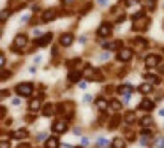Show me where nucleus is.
I'll return each instance as SVG.
<instances>
[{
	"instance_id": "nucleus-1",
	"label": "nucleus",
	"mask_w": 164,
	"mask_h": 148,
	"mask_svg": "<svg viewBox=\"0 0 164 148\" xmlns=\"http://www.w3.org/2000/svg\"><path fill=\"white\" fill-rule=\"evenodd\" d=\"M132 20H134V23H132V28H134L136 32H143V30H147L150 25V20L147 18V16H143V13H138L132 16Z\"/></svg>"
},
{
	"instance_id": "nucleus-2",
	"label": "nucleus",
	"mask_w": 164,
	"mask_h": 148,
	"mask_svg": "<svg viewBox=\"0 0 164 148\" xmlns=\"http://www.w3.org/2000/svg\"><path fill=\"white\" fill-rule=\"evenodd\" d=\"M14 92L20 97H30L32 92H34V85L32 83H20V85H16Z\"/></svg>"
},
{
	"instance_id": "nucleus-3",
	"label": "nucleus",
	"mask_w": 164,
	"mask_h": 148,
	"mask_svg": "<svg viewBox=\"0 0 164 148\" xmlns=\"http://www.w3.org/2000/svg\"><path fill=\"white\" fill-rule=\"evenodd\" d=\"M27 41H29V39H27L25 34H18L14 37V42H13V49H14V51H20L21 48L27 46Z\"/></svg>"
},
{
	"instance_id": "nucleus-4",
	"label": "nucleus",
	"mask_w": 164,
	"mask_h": 148,
	"mask_svg": "<svg viewBox=\"0 0 164 148\" xmlns=\"http://www.w3.org/2000/svg\"><path fill=\"white\" fill-rule=\"evenodd\" d=\"M57 111L60 113V115H65L67 118H71L72 113H74V106H72V102H64V104H60L57 108Z\"/></svg>"
},
{
	"instance_id": "nucleus-5",
	"label": "nucleus",
	"mask_w": 164,
	"mask_h": 148,
	"mask_svg": "<svg viewBox=\"0 0 164 148\" xmlns=\"http://www.w3.org/2000/svg\"><path fill=\"white\" fill-rule=\"evenodd\" d=\"M116 58H118V62H129V60L132 58V49H129V48H122L120 51H118Z\"/></svg>"
},
{
	"instance_id": "nucleus-6",
	"label": "nucleus",
	"mask_w": 164,
	"mask_h": 148,
	"mask_svg": "<svg viewBox=\"0 0 164 148\" xmlns=\"http://www.w3.org/2000/svg\"><path fill=\"white\" fill-rule=\"evenodd\" d=\"M55 18H57V11L55 9H46L43 13V16H41V23H50Z\"/></svg>"
},
{
	"instance_id": "nucleus-7",
	"label": "nucleus",
	"mask_w": 164,
	"mask_h": 148,
	"mask_svg": "<svg viewBox=\"0 0 164 148\" xmlns=\"http://www.w3.org/2000/svg\"><path fill=\"white\" fill-rule=\"evenodd\" d=\"M145 63H147V67H157V65L161 63V56L159 55H148L145 58Z\"/></svg>"
},
{
	"instance_id": "nucleus-8",
	"label": "nucleus",
	"mask_w": 164,
	"mask_h": 148,
	"mask_svg": "<svg viewBox=\"0 0 164 148\" xmlns=\"http://www.w3.org/2000/svg\"><path fill=\"white\" fill-rule=\"evenodd\" d=\"M132 44H134V48L138 49V51H143V49H147V46H148V42L145 41L143 37H136V39H132Z\"/></svg>"
},
{
	"instance_id": "nucleus-9",
	"label": "nucleus",
	"mask_w": 164,
	"mask_h": 148,
	"mask_svg": "<svg viewBox=\"0 0 164 148\" xmlns=\"http://www.w3.org/2000/svg\"><path fill=\"white\" fill-rule=\"evenodd\" d=\"M109 34H111V25H108V23H102V25L97 28V35H99V37H108Z\"/></svg>"
},
{
	"instance_id": "nucleus-10",
	"label": "nucleus",
	"mask_w": 164,
	"mask_h": 148,
	"mask_svg": "<svg viewBox=\"0 0 164 148\" xmlns=\"http://www.w3.org/2000/svg\"><path fill=\"white\" fill-rule=\"evenodd\" d=\"M65 129H67V123H65V120H57L55 123H53V132H65Z\"/></svg>"
},
{
	"instance_id": "nucleus-11",
	"label": "nucleus",
	"mask_w": 164,
	"mask_h": 148,
	"mask_svg": "<svg viewBox=\"0 0 164 148\" xmlns=\"http://www.w3.org/2000/svg\"><path fill=\"white\" fill-rule=\"evenodd\" d=\"M51 41H53V34L50 32V34H44L43 37L36 42V44H37V46H46V44H50Z\"/></svg>"
},
{
	"instance_id": "nucleus-12",
	"label": "nucleus",
	"mask_w": 164,
	"mask_h": 148,
	"mask_svg": "<svg viewBox=\"0 0 164 148\" xmlns=\"http://www.w3.org/2000/svg\"><path fill=\"white\" fill-rule=\"evenodd\" d=\"M57 111V108H55V104H51V102H48V104H44L43 108V115L44 116H51L53 113Z\"/></svg>"
},
{
	"instance_id": "nucleus-13",
	"label": "nucleus",
	"mask_w": 164,
	"mask_h": 148,
	"mask_svg": "<svg viewBox=\"0 0 164 148\" xmlns=\"http://www.w3.org/2000/svg\"><path fill=\"white\" fill-rule=\"evenodd\" d=\"M72 41H74L72 34H64L62 37H60V44H62V46H71Z\"/></svg>"
},
{
	"instance_id": "nucleus-14",
	"label": "nucleus",
	"mask_w": 164,
	"mask_h": 148,
	"mask_svg": "<svg viewBox=\"0 0 164 148\" xmlns=\"http://www.w3.org/2000/svg\"><path fill=\"white\" fill-rule=\"evenodd\" d=\"M93 72H95V69H93L92 65H85V70H83V78H86V79L93 81Z\"/></svg>"
},
{
	"instance_id": "nucleus-15",
	"label": "nucleus",
	"mask_w": 164,
	"mask_h": 148,
	"mask_svg": "<svg viewBox=\"0 0 164 148\" xmlns=\"http://www.w3.org/2000/svg\"><path fill=\"white\" fill-rule=\"evenodd\" d=\"M139 106H141V109H145V111H152V109H154V101H150V99H143Z\"/></svg>"
},
{
	"instance_id": "nucleus-16",
	"label": "nucleus",
	"mask_w": 164,
	"mask_h": 148,
	"mask_svg": "<svg viewBox=\"0 0 164 148\" xmlns=\"http://www.w3.org/2000/svg\"><path fill=\"white\" fill-rule=\"evenodd\" d=\"M104 48L106 49H122V41H113V42H106L104 44Z\"/></svg>"
},
{
	"instance_id": "nucleus-17",
	"label": "nucleus",
	"mask_w": 164,
	"mask_h": 148,
	"mask_svg": "<svg viewBox=\"0 0 164 148\" xmlns=\"http://www.w3.org/2000/svg\"><path fill=\"white\" fill-rule=\"evenodd\" d=\"M60 146V143H58L57 138H50V139H46V145H44V148H58Z\"/></svg>"
},
{
	"instance_id": "nucleus-18",
	"label": "nucleus",
	"mask_w": 164,
	"mask_h": 148,
	"mask_svg": "<svg viewBox=\"0 0 164 148\" xmlns=\"http://www.w3.org/2000/svg\"><path fill=\"white\" fill-rule=\"evenodd\" d=\"M29 132H27V129H18L16 132H13V138L14 139H21V138H27Z\"/></svg>"
},
{
	"instance_id": "nucleus-19",
	"label": "nucleus",
	"mask_w": 164,
	"mask_h": 148,
	"mask_svg": "<svg viewBox=\"0 0 164 148\" xmlns=\"http://www.w3.org/2000/svg\"><path fill=\"white\" fill-rule=\"evenodd\" d=\"M111 146L113 148H125V141L122 139V138H115V139L111 141Z\"/></svg>"
},
{
	"instance_id": "nucleus-20",
	"label": "nucleus",
	"mask_w": 164,
	"mask_h": 148,
	"mask_svg": "<svg viewBox=\"0 0 164 148\" xmlns=\"http://www.w3.org/2000/svg\"><path fill=\"white\" fill-rule=\"evenodd\" d=\"M29 108H30V111H37V109L41 108V101H39V99H32V101H30V104H29Z\"/></svg>"
},
{
	"instance_id": "nucleus-21",
	"label": "nucleus",
	"mask_w": 164,
	"mask_h": 148,
	"mask_svg": "<svg viewBox=\"0 0 164 148\" xmlns=\"http://www.w3.org/2000/svg\"><path fill=\"white\" fill-rule=\"evenodd\" d=\"M118 93H122V95L129 97V95L132 93V88H131V86H127V85H124V86H120V88H118Z\"/></svg>"
},
{
	"instance_id": "nucleus-22",
	"label": "nucleus",
	"mask_w": 164,
	"mask_h": 148,
	"mask_svg": "<svg viewBox=\"0 0 164 148\" xmlns=\"http://www.w3.org/2000/svg\"><path fill=\"white\" fill-rule=\"evenodd\" d=\"M138 90L141 92V93H150V92H152V85H150V83H143V85L138 86Z\"/></svg>"
},
{
	"instance_id": "nucleus-23",
	"label": "nucleus",
	"mask_w": 164,
	"mask_h": 148,
	"mask_svg": "<svg viewBox=\"0 0 164 148\" xmlns=\"http://www.w3.org/2000/svg\"><path fill=\"white\" fill-rule=\"evenodd\" d=\"M124 120H125L127 123H132V122H136V113H134V111H127V113H125V116H124Z\"/></svg>"
},
{
	"instance_id": "nucleus-24",
	"label": "nucleus",
	"mask_w": 164,
	"mask_h": 148,
	"mask_svg": "<svg viewBox=\"0 0 164 148\" xmlns=\"http://www.w3.org/2000/svg\"><path fill=\"white\" fill-rule=\"evenodd\" d=\"M79 78H81V72H79V70H71V72H69V79H71V81H79Z\"/></svg>"
},
{
	"instance_id": "nucleus-25",
	"label": "nucleus",
	"mask_w": 164,
	"mask_h": 148,
	"mask_svg": "<svg viewBox=\"0 0 164 148\" xmlns=\"http://www.w3.org/2000/svg\"><path fill=\"white\" fill-rule=\"evenodd\" d=\"M109 108H111L113 111H118V109H120V108H122V104H120V102H118V101H116V99H113V101L109 102Z\"/></svg>"
},
{
	"instance_id": "nucleus-26",
	"label": "nucleus",
	"mask_w": 164,
	"mask_h": 148,
	"mask_svg": "<svg viewBox=\"0 0 164 148\" xmlns=\"http://www.w3.org/2000/svg\"><path fill=\"white\" fill-rule=\"evenodd\" d=\"M139 123H141V127H148V125H152V116H143Z\"/></svg>"
},
{
	"instance_id": "nucleus-27",
	"label": "nucleus",
	"mask_w": 164,
	"mask_h": 148,
	"mask_svg": "<svg viewBox=\"0 0 164 148\" xmlns=\"http://www.w3.org/2000/svg\"><path fill=\"white\" fill-rule=\"evenodd\" d=\"M118 123H120V116H113V118H111V122H109V129H115Z\"/></svg>"
},
{
	"instance_id": "nucleus-28",
	"label": "nucleus",
	"mask_w": 164,
	"mask_h": 148,
	"mask_svg": "<svg viewBox=\"0 0 164 148\" xmlns=\"http://www.w3.org/2000/svg\"><path fill=\"white\" fill-rule=\"evenodd\" d=\"M145 78L148 79L150 83H159V78H157L155 74H147V76H145Z\"/></svg>"
},
{
	"instance_id": "nucleus-29",
	"label": "nucleus",
	"mask_w": 164,
	"mask_h": 148,
	"mask_svg": "<svg viewBox=\"0 0 164 148\" xmlns=\"http://www.w3.org/2000/svg\"><path fill=\"white\" fill-rule=\"evenodd\" d=\"M97 108L99 109H106V101L104 99H97Z\"/></svg>"
},
{
	"instance_id": "nucleus-30",
	"label": "nucleus",
	"mask_w": 164,
	"mask_h": 148,
	"mask_svg": "<svg viewBox=\"0 0 164 148\" xmlns=\"http://www.w3.org/2000/svg\"><path fill=\"white\" fill-rule=\"evenodd\" d=\"M93 81H102V74H101L99 70L93 72Z\"/></svg>"
},
{
	"instance_id": "nucleus-31",
	"label": "nucleus",
	"mask_w": 164,
	"mask_h": 148,
	"mask_svg": "<svg viewBox=\"0 0 164 148\" xmlns=\"http://www.w3.org/2000/svg\"><path fill=\"white\" fill-rule=\"evenodd\" d=\"M147 9H155V0H147Z\"/></svg>"
},
{
	"instance_id": "nucleus-32",
	"label": "nucleus",
	"mask_w": 164,
	"mask_h": 148,
	"mask_svg": "<svg viewBox=\"0 0 164 148\" xmlns=\"http://www.w3.org/2000/svg\"><path fill=\"white\" fill-rule=\"evenodd\" d=\"M0 148H9V143H7V138H6V136H2V145H0Z\"/></svg>"
},
{
	"instance_id": "nucleus-33",
	"label": "nucleus",
	"mask_w": 164,
	"mask_h": 148,
	"mask_svg": "<svg viewBox=\"0 0 164 148\" xmlns=\"http://www.w3.org/2000/svg\"><path fill=\"white\" fill-rule=\"evenodd\" d=\"M7 78H11V72H7V70L4 69L2 70V79H7Z\"/></svg>"
},
{
	"instance_id": "nucleus-34",
	"label": "nucleus",
	"mask_w": 164,
	"mask_h": 148,
	"mask_svg": "<svg viewBox=\"0 0 164 148\" xmlns=\"http://www.w3.org/2000/svg\"><path fill=\"white\" fill-rule=\"evenodd\" d=\"M157 148H164V136L159 139V143H157Z\"/></svg>"
},
{
	"instance_id": "nucleus-35",
	"label": "nucleus",
	"mask_w": 164,
	"mask_h": 148,
	"mask_svg": "<svg viewBox=\"0 0 164 148\" xmlns=\"http://www.w3.org/2000/svg\"><path fill=\"white\" fill-rule=\"evenodd\" d=\"M106 145H108V141H106V139H99V146H101V148H104Z\"/></svg>"
},
{
	"instance_id": "nucleus-36",
	"label": "nucleus",
	"mask_w": 164,
	"mask_h": 148,
	"mask_svg": "<svg viewBox=\"0 0 164 148\" xmlns=\"http://www.w3.org/2000/svg\"><path fill=\"white\" fill-rule=\"evenodd\" d=\"M7 16H9V13H7V11H4V13H2V21L7 20Z\"/></svg>"
},
{
	"instance_id": "nucleus-37",
	"label": "nucleus",
	"mask_w": 164,
	"mask_h": 148,
	"mask_svg": "<svg viewBox=\"0 0 164 148\" xmlns=\"http://www.w3.org/2000/svg\"><path fill=\"white\" fill-rule=\"evenodd\" d=\"M72 2H74V0H62V4H64V6H71Z\"/></svg>"
},
{
	"instance_id": "nucleus-38",
	"label": "nucleus",
	"mask_w": 164,
	"mask_h": 148,
	"mask_svg": "<svg viewBox=\"0 0 164 148\" xmlns=\"http://www.w3.org/2000/svg\"><path fill=\"white\" fill-rule=\"evenodd\" d=\"M16 148H30V145H27V143H21L20 146H16Z\"/></svg>"
},
{
	"instance_id": "nucleus-39",
	"label": "nucleus",
	"mask_w": 164,
	"mask_h": 148,
	"mask_svg": "<svg viewBox=\"0 0 164 148\" xmlns=\"http://www.w3.org/2000/svg\"><path fill=\"white\" fill-rule=\"evenodd\" d=\"M0 62H2V67H4V65H6V56H4V55L0 56Z\"/></svg>"
},
{
	"instance_id": "nucleus-40",
	"label": "nucleus",
	"mask_w": 164,
	"mask_h": 148,
	"mask_svg": "<svg viewBox=\"0 0 164 148\" xmlns=\"http://www.w3.org/2000/svg\"><path fill=\"white\" fill-rule=\"evenodd\" d=\"M0 115H2V118L6 116V108H4V106H2V109H0Z\"/></svg>"
},
{
	"instance_id": "nucleus-41",
	"label": "nucleus",
	"mask_w": 164,
	"mask_h": 148,
	"mask_svg": "<svg viewBox=\"0 0 164 148\" xmlns=\"http://www.w3.org/2000/svg\"><path fill=\"white\" fill-rule=\"evenodd\" d=\"M106 2H108V0H99V6H104Z\"/></svg>"
},
{
	"instance_id": "nucleus-42",
	"label": "nucleus",
	"mask_w": 164,
	"mask_h": 148,
	"mask_svg": "<svg viewBox=\"0 0 164 148\" xmlns=\"http://www.w3.org/2000/svg\"><path fill=\"white\" fill-rule=\"evenodd\" d=\"M159 70H161V72L164 74V65H161V67H159Z\"/></svg>"
},
{
	"instance_id": "nucleus-43",
	"label": "nucleus",
	"mask_w": 164,
	"mask_h": 148,
	"mask_svg": "<svg viewBox=\"0 0 164 148\" xmlns=\"http://www.w3.org/2000/svg\"><path fill=\"white\" fill-rule=\"evenodd\" d=\"M78 148H81V146H78Z\"/></svg>"
}]
</instances>
